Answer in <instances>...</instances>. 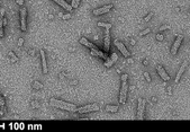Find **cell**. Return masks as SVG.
Here are the masks:
<instances>
[{"label": "cell", "mask_w": 190, "mask_h": 132, "mask_svg": "<svg viewBox=\"0 0 190 132\" xmlns=\"http://www.w3.org/2000/svg\"><path fill=\"white\" fill-rule=\"evenodd\" d=\"M50 104L53 107L61 108V110H64V111H68V112H77V106L74 105V104H71V103H68V102H63L61 99L51 98Z\"/></svg>", "instance_id": "cell-1"}, {"label": "cell", "mask_w": 190, "mask_h": 132, "mask_svg": "<svg viewBox=\"0 0 190 132\" xmlns=\"http://www.w3.org/2000/svg\"><path fill=\"white\" fill-rule=\"evenodd\" d=\"M80 43L83 44L85 46L87 47H89L90 50H91V54L92 55H96V57H99V58H101V59H104V60H107L108 58H107V55H106V53L105 52H101L96 45H94L92 43H90L88 40H87L86 37H81L80 38Z\"/></svg>", "instance_id": "cell-2"}, {"label": "cell", "mask_w": 190, "mask_h": 132, "mask_svg": "<svg viewBox=\"0 0 190 132\" xmlns=\"http://www.w3.org/2000/svg\"><path fill=\"white\" fill-rule=\"evenodd\" d=\"M100 106L97 103L94 104H89V105L81 106V107H77V112L80 114H85V113H89V112H96V111H99Z\"/></svg>", "instance_id": "cell-3"}, {"label": "cell", "mask_w": 190, "mask_h": 132, "mask_svg": "<svg viewBox=\"0 0 190 132\" xmlns=\"http://www.w3.org/2000/svg\"><path fill=\"white\" fill-rule=\"evenodd\" d=\"M127 91H128V86H127V81H121V93H119V103L125 104L126 99H127Z\"/></svg>", "instance_id": "cell-4"}, {"label": "cell", "mask_w": 190, "mask_h": 132, "mask_svg": "<svg viewBox=\"0 0 190 132\" xmlns=\"http://www.w3.org/2000/svg\"><path fill=\"white\" fill-rule=\"evenodd\" d=\"M26 16H27V10L26 8H23L20 9V29L23 32H25L27 29L26 26Z\"/></svg>", "instance_id": "cell-5"}, {"label": "cell", "mask_w": 190, "mask_h": 132, "mask_svg": "<svg viewBox=\"0 0 190 132\" xmlns=\"http://www.w3.org/2000/svg\"><path fill=\"white\" fill-rule=\"evenodd\" d=\"M112 8V5H107V6H104V7H99L97 9H94L92 14L95 16H99V15H103V14H107L108 11H110Z\"/></svg>", "instance_id": "cell-6"}, {"label": "cell", "mask_w": 190, "mask_h": 132, "mask_svg": "<svg viewBox=\"0 0 190 132\" xmlns=\"http://www.w3.org/2000/svg\"><path fill=\"white\" fill-rule=\"evenodd\" d=\"M115 45H116V47H117V49L121 51V54H123L125 58H130V53L128 52V50L126 49V46H125L124 44L121 43V41H117V40H116V41H115Z\"/></svg>", "instance_id": "cell-7"}, {"label": "cell", "mask_w": 190, "mask_h": 132, "mask_svg": "<svg viewBox=\"0 0 190 132\" xmlns=\"http://www.w3.org/2000/svg\"><path fill=\"white\" fill-rule=\"evenodd\" d=\"M144 107H145V102L143 98H138V107H137V119L143 120V114H144Z\"/></svg>", "instance_id": "cell-8"}, {"label": "cell", "mask_w": 190, "mask_h": 132, "mask_svg": "<svg viewBox=\"0 0 190 132\" xmlns=\"http://www.w3.org/2000/svg\"><path fill=\"white\" fill-rule=\"evenodd\" d=\"M182 40H183V35L177 36V38H175V41H174V43H173L172 47H171V54H172V55H175V54H177V51H178V49H179V46H180V44H181Z\"/></svg>", "instance_id": "cell-9"}, {"label": "cell", "mask_w": 190, "mask_h": 132, "mask_svg": "<svg viewBox=\"0 0 190 132\" xmlns=\"http://www.w3.org/2000/svg\"><path fill=\"white\" fill-rule=\"evenodd\" d=\"M188 63H189V61L188 60H186V61H183V63L181 64V67H180V69H179V71H178V73H177V77H175V84H178L179 82V80H180V78H181L182 73H183V71L187 69V67H188Z\"/></svg>", "instance_id": "cell-10"}, {"label": "cell", "mask_w": 190, "mask_h": 132, "mask_svg": "<svg viewBox=\"0 0 190 132\" xmlns=\"http://www.w3.org/2000/svg\"><path fill=\"white\" fill-rule=\"evenodd\" d=\"M156 70H157V73H159V76L164 80V81H168V80H170V76L165 72L164 70V68L162 66H157L156 67Z\"/></svg>", "instance_id": "cell-11"}, {"label": "cell", "mask_w": 190, "mask_h": 132, "mask_svg": "<svg viewBox=\"0 0 190 132\" xmlns=\"http://www.w3.org/2000/svg\"><path fill=\"white\" fill-rule=\"evenodd\" d=\"M54 2H56L58 5H60L61 7H63V8L65 9V10H68V11H72V6H70L69 3L67 2V1H64V0H53Z\"/></svg>", "instance_id": "cell-12"}, {"label": "cell", "mask_w": 190, "mask_h": 132, "mask_svg": "<svg viewBox=\"0 0 190 132\" xmlns=\"http://www.w3.org/2000/svg\"><path fill=\"white\" fill-rule=\"evenodd\" d=\"M3 15H5V9L0 8V38L3 36Z\"/></svg>", "instance_id": "cell-13"}, {"label": "cell", "mask_w": 190, "mask_h": 132, "mask_svg": "<svg viewBox=\"0 0 190 132\" xmlns=\"http://www.w3.org/2000/svg\"><path fill=\"white\" fill-rule=\"evenodd\" d=\"M41 52V58H42V66H43V73L44 75H46L49 70H47V64H46V59H45V52H44V50H41L40 51Z\"/></svg>", "instance_id": "cell-14"}, {"label": "cell", "mask_w": 190, "mask_h": 132, "mask_svg": "<svg viewBox=\"0 0 190 132\" xmlns=\"http://www.w3.org/2000/svg\"><path fill=\"white\" fill-rule=\"evenodd\" d=\"M110 49V36L108 33V29L106 32V36H105V52H108Z\"/></svg>", "instance_id": "cell-15"}, {"label": "cell", "mask_w": 190, "mask_h": 132, "mask_svg": "<svg viewBox=\"0 0 190 132\" xmlns=\"http://www.w3.org/2000/svg\"><path fill=\"white\" fill-rule=\"evenodd\" d=\"M106 111H108V112H112V113H115V112H117V111H118V106H116V105H107V106H106Z\"/></svg>", "instance_id": "cell-16"}, {"label": "cell", "mask_w": 190, "mask_h": 132, "mask_svg": "<svg viewBox=\"0 0 190 132\" xmlns=\"http://www.w3.org/2000/svg\"><path fill=\"white\" fill-rule=\"evenodd\" d=\"M98 26L105 27L106 29H110V28H112V24H109V23H103V22H98Z\"/></svg>", "instance_id": "cell-17"}, {"label": "cell", "mask_w": 190, "mask_h": 132, "mask_svg": "<svg viewBox=\"0 0 190 132\" xmlns=\"http://www.w3.org/2000/svg\"><path fill=\"white\" fill-rule=\"evenodd\" d=\"M115 62L112 61V59H107L106 60V62H105V67H107V68H109V67H112V64H114Z\"/></svg>", "instance_id": "cell-18"}, {"label": "cell", "mask_w": 190, "mask_h": 132, "mask_svg": "<svg viewBox=\"0 0 190 132\" xmlns=\"http://www.w3.org/2000/svg\"><path fill=\"white\" fill-rule=\"evenodd\" d=\"M9 57L11 58V60L10 61L11 62H16V61H18V58L14 54V52H9Z\"/></svg>", "instance_id": "cell-19"}, {"label": "cell", "mask_w": 190, "mask_h": 132, "mask_svg": "<svg viewBox=\"0 0 190 132\" xmlns=\"http://www.w3.org/2000/svg\"><path fill=\"white\" fill-rule=\"evenodd\" d=\"M80 1H81V0H72V5H71L72 8H77L79 6V3H80Z\"/></svg>", "instance_id": "cell-20"}, {"label": "cell", "mask_w": 190, "mask_h": 132, "mask_svg": "<svg viewBox=\"0 0 190 132\" xmlns=\"http://www.w3.org/2000/svg\"><path fill=\"white\" fill-rule=\"evenodd\" d=\"M153 17V13H148V15H147L146 17L144 18V22L145 23H147V22H150L151 20V18Z\"/></svg>", "instance_id": "cell-21"}, {"label": "cell", "mask_w": 190, "mask_h": 132, "mask_svg": "<svg viewBox=\"0 0 190 132\" xmlns=\"http://www.w3.org/2000/svg\"><path fill=\"white\" fill-rule=\"evenodd\" d=\"M34 87L36 88V89H42V88H43V85H42V84H40L38 81H35V82H34Z\"/></svg>", "instance_id": "cell-22"}, {"label": "cell", "mask_w": 190, "mask_h": 132, "mask_svg": "<svg viewBox=\"0 0 190 132\" xmlns=\"http://www.w3.org/2000/svg\"><path fill=\"white\" fill-rule=\"evenodd\" d=\"M144 77H145V80H146L147 82H150V81H151V77H150L148 72H144Z\"/></svg>", "instance_id": "cell-23"}, {"label": "cell", "mask_w": 190, "mask_h": 132, "mask_svg": "<svg viewBox=\"0 0 190 132\" xmlns=\"http://www.w3.org/2000/svg\"><path fill=\"white\" fill-rule=\"evenodd\" d=\"M151 32V29L150 28H146V29H144L143 32H141V36H143V35H146L147 33H150Z\"/></svg>", "instance_id": "cell-24"}, {"label": "cell", "mask_w": 190, "mask_h": 132, "mask_svg": "<svg viewBox=\"0 0 190 132\" xmlns=\"http://www.w3.org/2000/svg\"><path fill=\"white\" fill-rule=\"evenodd\" d=\"M110 59H112L114 62H116V61H117V54H116V53H112V58H110Z\"/></svg>", "instance_id": "cell-25"}, {"label": "cell", "mask_w": 190, "mask_h": 132, "mask_svg": "<svg viewBox=\"0 0 190 132\" xmlns=\"http://www.w3.org/2000/svg\"><path fill=\"white\" fill-rule=\"evenodd\" d=\"M127 75L126 73H124V75H121V81H127Z\"/></svg>", "instance_id": "cell-26"}, {"label": "cell", "mask_w": 190, "mask_h": 132, "mask_svg": "<svg viewBox=\"0 0 190 132\" xmlns=\"http://www.w3.org/2000/svg\"><path fill=\"white\" fill-rule=\"evenodd\" d=\"M169 25H162V26L160 27V31L162 32V31H165V29H169Z\"/></svg>", "instance_id": "cell-27"}, {"label": "cell", "mask_w": 190, "mask_h": 132, "mask_svg": "<svg viewBox=\"0 0 190 132\" xmlns=\"http://www.w3.org/2000/svg\"><path fill=\"white\" fill-rule=\"evenodd\" d=\"M60 16L63 18V19H70V18H71V16H70L69 14H67V15H62V14H60Z\"/></svg>", "instance_id": "cell-28"}, {"label": "cell", "mask_w": 190, "mask_h": 132, "mask_svg": "<svg viewBox=\"0 0 190 132\" xmlns=\"http://www.w3.org/2000/svg\"><path fill=\"white\" fill-rule=\"evenodd\" d=\"M163 35H162V34H157V35H156V40H157V41H163Z\"/></svg>", "instance_id": "cell-29"}, {"label": "cell", "mask_w": 190, "mask_h": 132, "mask_svg": "<svg viewBox=\"0 0 190 132\" xmlns=\"http://www.w3.org/2000/svg\"><path fill=\"white\" fill-rule=\"evenodd\" d=\"M5 104H6V102H5L3 97L0 96V106H5Z\"/></svg>", "instance_id": "cell-30"}, {"label": "cell", "mask_w": 190, "mask_h": 132, "mask_svg": "<svg viewBox=\"0 0 190 132\" xmlns=\"http://www.w3.org/2000/svg\"><path fill=\"white\" fill-rule=\"evenodd\" d=\"M24 1H25V0H16V2H17L19 6H23V5H24Z\"/></svg>", "instance_id": "cell-31"}, {"label": "cell", "mask_w": 190, "mask_h": 132, "mask_svg": "<svg viewBox=\"0 0 190 132\" xmlns=\"http://www.w3.org/2000/svg\"><path fill=\"white\" fill-rule=\"evenodd\" d=\"M23 43H24V38H19V41H18V45H19V46H21Z\"/></svg>", "instance_id": "cell-32"}, {"label": "cell", "mask_w": 190, "mask_h": 132, "mask_svg": "<svg viewBox=\"0 0 190 132\" xmlns=\"http://www.w3.org/2000/svg\"><path fill=\"white\" fill-rule=\"evenodd\" d=\"M1 114H2V113H0V115H1Z\"/></svg>", "instance_id": "cell-33"}, {"label": "cell", "mask_w": 190, "mask_h": 132, "mask_svg": "<svg viewBox=\"0 0 190 132\" xmlns=\"http://www.w3.org/2000/svg\"><path fill=\"white\" fill-rule=\"evenodd\" d=\"M0 3H1V1H0Z\"/></svg>", "instance_id": "cell-34"}]
</instances>
